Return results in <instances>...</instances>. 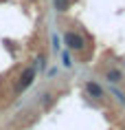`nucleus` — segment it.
Segmentation results:
<instances>
[{
  "label": "nucleus",
  "instance_id": "nucleus-5",
  "mask_svg": "<svg viewBox=\"0 0 125 130\" xmlns=\"http://www.w3.org/2000/svg\"><path fill=\"white\" fill-rule=\"evenodd\" d=\"M57 11H68V0H53Z\"/></svg>",
  "mask_w": 125,
  "mask_h": 130
},
{
  "label": "nucleus",
  "instance_id": "nucleus-4",
  "mask_svg": "<svg viewBox=\"0 0 125 130\" xmlns=\"http://www.w3.org/2000/svg\"><path fill=\"white\" fill-rule=\"evenodd\" d=\"M105 79H108V82H112V84H118L121 79H123V73H121L118 69H110L108 73H105Z\"/></svg>",
  "mask_w": 125,
  "mask_h": 130
},
{
  "label": "nucleus",
  "instance_id": "nucleus-1",
  "mask_svg": "<svg viewBox=\"0 0 125 130\" xmlns=\"http://www.w3.org/2000/svg\"><path fill=\"white\" fill-rule=\"evenodd\" d=\"M35 79V66H29V69H24V73L20 75V79H18V84H15V95H20L22 90H27L31 84H33Z\"/></svg>",
  "mask_w": 125,
  "mask_h": 130
},
{
  "label": "nucleus",
  "instance_id": "nucleus-3",
  "mask_svg": "<svg viewBox=\"0 0 125 130\" xmlns=\"http://www.w3.org/2000/svg\"><path fill=\"white\" fill-rule=\"evenodd\" d=\"M86 90H88V95L94 97V99H103V88H101L97 82H88L86 84Z\"/></svg>",
  "mask_w": 125,
  "mask_h": 130
},
{
  "label": "nucleus",
  "instance_id": "nucleus-2",
  "mask_svg": "<svg viewBox=\"0 0 125 130\" xmlns=\"http://www.w3.org/2000/svg\"><path fill=\"white\" fill-rule=\"evenodd\" d=\"M64 42H66V46H68L70 51H81V48L86 46V40H83L79 33H75V31H68V33L64 35Z\"/></svg>",
  "mask_w": 125,
  "mask_h": 130
}]
</instances>
